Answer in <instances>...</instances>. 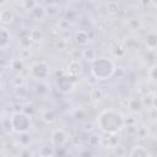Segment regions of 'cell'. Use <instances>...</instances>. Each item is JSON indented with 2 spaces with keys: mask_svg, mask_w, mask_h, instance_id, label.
<instances>
[{
  "mask_svg": "<svg viewBox=\"0 0 157 157\" xmlns=\"http://www.w3.org/2000/svg\"><path fill=\"white\" fill-rule=\"evenodd\" d=\"M69 140L67 134L63 129H55L50 135V142L55 147H63Z\"/></svg>",
  "mask_w": 157,
  "mask_h": 157,
  "instance_id": "5b68a950",
  "label": "cell"
},
{
  "mask_svg": "<svg viewBox=\"0 0 157 157\" xmlns=\"http://www.w3.org/2000/svg\"><path fill=\"white\" fill-rule=\"evenodd\" d=\"M15 18V13L11 9H4L0 11V22L4 23V25H7V23H11Z\"/></svg>",
  "mask_w": 157,
  "mask_h": 157,
  "instance_id": "9c48e42d",
  "label": "cell"
},
{
  "mask_svg": "<svg viewBox=\"0 0 157 157\" xmlns=\"http://www.w3.org/2000/svg\"><path fill=\"white\" fill-rule=\"evenodd\" d=\"M21 157H31V152L28 150H25L22 153H21Z\"/></svg>",
  "mask_w": 157,
  "mask_h": 157,
  "instance_id": "f546056e",
  "label": "cell"
},
{
  "mask_svg": "<svg viewBox=\"0 0 157 157\" xmlns=\"http://www.w3.org/2000/svg\"><path fill=\"white\" fill-rule=\"evenodd\" d=\"M136 135H137L139 137H141V139H145V137L147 136V130L144 129V128H137V129H136Z\"/></svg>",
  "mask_w": 157,
  "mask_h": 157,
  "instance_id": "484cf974",
  "label": "cell"
},
{
  "mask_svg": "<svg viewBox=\"0 0 157 157\" xmlns=\"http://www.w3.org/2000/svg\"><path fill=\"white\" fill-rule=\"evenodd\" d=\"M60 12V10H58V6L55 4H50L48 7H45V15L48 16H56Z\"/></svg>",
  "mask_w": 157,
  "mask_h": 157,
  "instance_id": "7402d4cb",
  "label": "cell"
},
{
  "mask_svg": "<svg viewBox=\"0 0 157 157\" xmlns=\"http://www.w3.org/2000/svg\"><path fill=\"white\" fill-rule=\"evenodd\" d=\"M10 65H11V67L15 70V71H22L23 70V67H25V63H23V60L21 59V58H16V59H12L11 60V63H10Z\"/></svg>",
  "mask_w": 157,
  "mask_h": 157,
  "instance_id": "d6986e66",
  "label": "cell"
},
{
  "mask_svg": "<svg viewBox=\"0 0 157 157\" xmlns=\"http://www.w3.org/2000/svg\"><path fill=\"white\" fill-rule=\"evenodd\" d=\"M75 42L76 44L78 45H87L88 42H90V36H88V32L85 31V29H78L76 33H75Z\"/></svg>",
  "mask_w": 157,
  "mask_h": 157,
  "instance_id": "ba28073f",
  "label": "cell"
},
{
  "mask_svg": "<svg viewBox=\"0 0 157 157\" xmlns=\"http://www.w3.org/2000/svg\"><path fill=\"white\" fill-rule=\"evenodd\" d=\"M29 72L34 78H37L39 81H43V80L48 78V76L50 74V70H49V65L45 61H37L31 66Z\"/></svg>",
  "mask_w": 157,
  "mask_h": 157,
  "instance_id": "277c9868",
  "label": "cell"
},
{
  "mask_svg": "<svg viewBox=\"0 0 157 157\" xmlns=\"http://www.w3.org/2000/svg\"><path fill=\"white\" fill-rule=\"evenodd\" d=\"M150 76H151L152 80L156 78V65H153V66L150 69Z\"/></svg>",
  "mask_w": 157,
  "mask_h": 157,
  "instance_id": "f1b7e54d",
  "label": "cell"
},
{
  "mask_svg": "<svg viewBox=\"0 0 157 157\" xmlns=\"http://www.w3.org/2000/svg\"><path fill=\"white\" fill-rule=\"evenodd\" d=\"M39 157H54L55 148L53 145H43L38 151Z\"/></svg>",
  "mask_w": 157,
  "mask_h": 157,
  "instance_id": "4fadbf2b",
  "label": "cell"
},
{
  "mask_svg": "<svg viewBox=\"0 0 157 157\" xmlns=\"http://www.w3.org/2000/svg\"><path fill=\"white\" fill-rule=\"evenodd\" d=\"M29 141H31V137H29V135L27 132L20 134V142L22 145H27V144H29Z\"/></svg>",
  "mask_w": 157,
  "mask_h": 157,
  "instance_id": "d4e9b609",
  "label": "cell"
},
{
  "mask_svg": "<svg viewBox=\"0 0 157 157\" xmlns=\"http://www.w3.org/2000/svg\"><path fill=\"white\" fill-rule=\"evenodd\" d=\"M15 93L18 97H26L27 93H28V90H27V87L25 85L23 86H18V87H15Z\"/></svg>",
  "mask_w": 157,
  "mask_h": 157,
  "instance_id": "603a6c76",
  "label": "cell"
},
{
  "mask_svg": "<svg viewBox=\"0 0 157 157\" xmlns=\"http://www.w3.org/2000/svg\"><path fill=\"white\" fill-rule=\"evenodd\" d=\"M13 83H15V87L23 86V85H25V80H23V77H22V76H17V77H15Z\"/></svg>",
  "mask_w": 157,
  "mask_h": 157,
  "instance_id": "83f0119b",
  "label": "cell"
},
{
  "mask_svg": "<svg viewBox=\"0 0 157 157\" xmlns=\"http://www.w3.org/2000/svg\"><path fill=\"white\" fill-rule=\"evenodd\" d=\"M1 85H2V80H1V75H0V88H1Z\"/></svg>",
  "mask_w": 157,
  "mask_h": 157,
  "instance_id": "1f68e13d",
  "label": "cell"
},
{
  "mask_svg": "<svg viewBox=\"0 0 157 157\" xmlns=\"http://www.w3.org/2000/svg\"><path fill=\"white\" fill-rule=\"evenodd\" d=\"M124 120L120 113L113 109H105L98 115L97 125L105 134H118L125 125Z\"/></svg>",
  "mask_w": 157,
  "mask_h": 157,
  "instance_id": "6da1fadb",
  "label": "cell"
},
{
  "mask_svg": "<svg viewBox=\"0 0 157 157\" xmlns=\"http://www.w3.org/2000/svg\"><path fill=\"white\" fill-rule=\"evenodd\" d=\"M90 98H91V101H93V102H97V101L102 99V98H103V91H102L99 87L92 88L91 92H90Z\"/></svg>",
  "mask_w": 157,
  "mask_h": 157,
  "instance_id": "e0dca14e",
  "label": "cell"
},
{
  "mask_svg": "<svg viewBox=\"0 0 157 157\" xmlns=\"http://www.w3.org/2000/svg\"><path fill=\"white\" fill-rule=\"evenodd\" d=\"M128 107L132 113H140L142 110V108H144V102L141 99H139V98H132V99L129 101Z\"/></svg>",
  "mask_w": 157,
  "mask_h": 157,
  "instance_id": "7c38bea8",
  "label": "cell"
},
{
  "mask_svg": "<svg viewBox=\"0 0 157 157\" xmlns=\"http://www.w3.org/2000/svg\"><path fill=\"white\" fill-rule=\"evenodd\" d=\"M82 70H83V69H82V64H81L80 60L74 59V60H71V61L69 63V65H67V74H69V76L72 77V78L80 76V75L82 74Z\"/></svg>",
  "mask_w": 157,
  "mask_h": 157,
  "instance_id": "52a82bcc",
  "label": "cell"
},
{
  "mask_svg": "<svg viewBox=\"0 0 157 157\" xmlns=\"http://www.w3.org/2000/svg\"><path fill=\"white\" fill-rule=\"evenodd\" d=\"M129 157H148V151L144 146L136 145L131 148V151L129 153Z\"/></svg>",
  "mask_w": 157,
  "mask_h": 157,
  "instance_id": "8fae6325",
  "label": "cell"
},
{
  "mask_svg": "<svg viewBox=\"0 0 157 157\" xmlns=\"http://www.w3.org/2000/svg\"><path fill=\"white\" fill-rule=\"evenodd\" d=\"M145 42H146V45H147L148 49L155 50L156 45H157V36H156V33H148Z\"/></svg>",
  "mask_w": 157,
  "mask_h": 157,
  "instance_id": "9a60e30c",
  "label": "cell"
},
{
  "mask_svg": "<svg viewBox=\"0 0 157 157\" xmlns=\"http://www.w3.org/2000/svg\"><path fill=\"white\" fill-rule=\"evenodd\" d=\"M55 113H54V110H52V109H47V110H44L43 112V114H42V119L45 121V123H48V124H52L54 120H55Z\"/></svg>",
  "mask_w": 157,
  "mask_h": 157,
  "instance_id": "ac0fdd59",
  "label": "cell"
},
{
  "mask_svg": "<svg viewBox=\"0 0 157 157\" xmlns=\"http://www.w3.org/2000/svg\"><path fill=\"white\" fill-rule=\"evenodd\" d=\"M42 38V33L39 32V31H37V29H32L31 31V33H29V39H32V40H39Z\"/></svg>",
  "mask_w": 157,
  "mask_h": 157,
  "instance_id": "cb8c5ba5",
  "label": "cell"
},
{
  "mask_svg": "<svg viewBox=\"0 0 157 157\" xmlns=\"http://www.w3.org/2000/svg\"><path fill=\"white\" fill-rule=\"evenodd\" d=\"M63 157H74V156H72V155H69V153H66V155H64Z\"/></svg>",
  "mask_w": 157,
  "mask_h": 157,
  "instance_id": "4dcf8cb0",
  "label": "cell"
},
{
  "mask_svg": "<svg viewBox=\"0 0 157 157\" xmlns=\"http://www.w3.org/2000/svg\"><path fill=\"white\" fill-rule=\"evenodd\" d=\"M101 142H102V137H101L98 134H92V135L88 137V145H90L91 147H97Z\"/></svg>",
  "mask_w": 157,
  "mask_h": 157,
  "instance_id": "44dd1931",
  "label": "cell"
},
{
  "mask_svg": "<svg viewBox=\"0 0 157 157\" xmlns=\"http://www.w3.org/2000/svg\"><path fill=\"white\" fill-rule=\"evenodd\" d=\"M91 72L93 77L98 81H105L113 77L115 74V65L113 60L108 58H97L92 61Z\"/></svg>",
  "mask_w": 157,
  "mask_h": 157,
  "instance_id": "7a4b0ae2",
  "label": "cell"
},
{
  "mask_svg": "<svg viewBox=\"0 0 157 157\" xmlns=\"http://www.w3.org/2000/svg\"><path fill=\"white\" fill-rule=\"evenodd\" d=\"M31 15L36 20H42L45 16V7L43 5H40L39 2H37V5L31 10Z\"/></svg>",
  "mask_w": 157,
  "mask_h": 157,
  "instance_id": "5bb4252c",
  "label": "cell"
},
{
  "mask_svg": "<svg viewBox=\"0 0 157 157\" xmlns=\"http://www.w3.org/2000/svg\"><path fill=\"white\" fill-rule=\"evenodd\" d=\"M22 5H23L27 10H29V11H31V10L37 5V1H23V2H22Z\"/></svg>",
  "mask_w": 157,
  "mask_h": 157,
  "instance_id": "4316f807",
  "label": "cell"
},
{
  "mask_svg": "<svg viewBox=\"0 0 157 157\" xmlns=\"http://www.w3.org/2000/svg\"><path fill=\"white\" fill-rule=\"evenodd\" d=\"M11 128L17 134L27 132L31 126V118L23 112H15L10 118Z\"/></svg>",
  "mask_w": 157,
  "mask_h": 157,
  "instance_id": "3957f363",
  "label": "cell"
},
{
  "mask_svg": "<svg viewBox=\"0 0 157 157\" xmlns=\"http://www.w3.org/2000/svg\"><path fill=\"white\" fill-rule=\"evenodd\" d=\"M107 11L109 15H117L119 12V4L118 1H109L107 4Z\"/></svg>",
  "mask_w": 157,
  "mask_h": 157,
  "instance_id": "ffe728a7",
  "label": "cell"
},
{
  "mask_svg": "<svg viewBox=\"0 0 157 157\" xmlns=\"http://www.w3.org/2000/svg\"><path fill=\"white\" fill-rule=\"evenodd\" d=\"M56 86H58V90H60L64 93H67V92L72 91V88L75 86V80L72 77H70L69 75H64V76L58 77Z\"/></svg>",
  "mask_w": 157,
  "mask_h": 157,
  "instance_id": "8992f818",
  "label": "cell"
},
{
  "mask_svg": "<svg viewBox=\"0 0 157 157\" xmlns=\"http://www.w3.org/2000/svg\"><path fill=\"white\" fill-rule=\"evenodd\" d=\"M11 42V33L9 29L0 27V48H6Z\"/></svg>",
  "mask_w": 157,
  "mask_h": 157,
  "instance_id": "30bf717a",
  "label": "cell"
},
{
  "mask_svg": "<svg viewBox=\"0 0 157 157\" xmlns=\"http://www.w3.org/2000/svg\"><path fill=\"white\" fill-rule=\"evenodd\" d=\"M82 56H83L85 60L92 63L93 60L97 59V53H96V50L92 49V48H86V49H83V52H82Z\"/></svg>",
  "mask_w": 157,
  "mask_h": 157,
  "instance_id": "2e32d148",
  "label": "cell"
}]
</instances>
